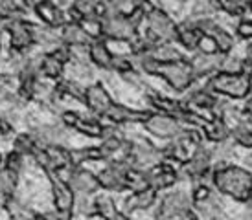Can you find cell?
<instances>
[{"instance_id":"6da1fadb","label":"cell","mask_w":252,"mask_h":220,"mask_svg":"<svg viewBox=\"0 0 252 220\" xmlns=\"http://www.w3.org/2000/svg\"><path fill=\"white\" fill-rule=\"evenodd\" d=\"M212 187L219 194H224L241 204H249L252 200V172L241 165L228 162L214 164Z\"/></svg>"},{"instance_id":"7a4b0ae2","label":"cell","mask_w":252,"mask_h":220,"mask_svg":"<svg viewBox=\"0 0 252 220\" xmlns=\"http://www.w3.org/2000/svg\"><path fill=\"white\" fill-rule=\"evenodd\" d=\"M204 86L219 97H226L232 101H243L252 92V74L249 70L239 74L217 72L204 81Z\"/></svg>"},{"instance_id":"3957f363","label":"cell","mask_w":252,"mask_h":220,"mask_svg":"<svg viewBox=\"0 0 252 220\" xmlns=\"http://www.w3.org/2000/svg\"><path fill=\"white\" fill-rule=\"evenodd\" d=\"M155 220H201L193 211L189 191H169L157 207Z\"/></svg>"},{"instance_id":"277c9868","label":"cell","mask_w":252,"mask_h":220,"mask_svg":"<svg viewBox=\"0 0 252 220\" xmlns=\"http://www.w3.org/2000/svg\"><path fill=\"white\" fill-rule=\"evenodd\" d=\"M99 22H101V39H105L107 42L116 41L131 44L140 33L133 26V22L129 21V17L114 11L109 4H107L105 13L99 17Z\"/></svg>"},{"instance_id":"5b68a950","label":"cell","mask_w":252,"mask_h":220,"mask_svg":"<svg viewBox=\"0 0 252 220\" xmlns=\"http://www.w3.org/2000/svg\"><path fill=\"white\" fill-rule=\"evenodd\" d=\"M177 24L173 17L162 9L160 6H153L146 11L144 26L146 28V37L153 42H175L177 39Z\"/></svg>"},{"instance_id":"8992f818","label":"cell","mask_w":252,"mask_h":220,"mask_svg":"<svg viewBox=\"0 0 252 220\" xmlns=\"http://www.w3.org/2000/svg\"><path fill=\"white\" fill-rule=\"evenodd\" d=\"M214 152L212 147L204 141L203 145H199L195 152L189 156L182 165H179L181 176L191 180V182H203V184H212V169H214Z\"/></svg>"},{"instance_id":"52a82bcc","label":"cell","mask_w":252,"mask_h":220,"mask_svg":"<svg viewBox=\"0 0 252 220\" xmlns=\"http://www.w3.org/2000/svg\"><path fill=\"white\" fill-rule=\"evenodd\" d=\"M127 139H129V165L131 167L149 171L164 162V149L157 147L149 139L142 136H127Z\"/></svg>"},{"instance_id":"ba28073f","label":"cell","mask_w":252,"mask_h":220,"mask_svg":"<svg viewBox=\"0 0 252 220\" xmlns=\"http://www.w3.org/2000/svg\"><path fill=\"white\" fill-rule=\"evenodd\" d=\"M157 77H162L169 88L173 90V92H177V94H186L193 86V82L197 81L186 55L173 62L160 64Z\"/></svg>"},{"instance_id":"9c48e42d","label":"cell","mask_w":252,"mask_h":220,"mask_svg":"<svg viewBox=\"0 0 252 220\" xmlns=\"http://www.w3.org/2000/svg\"><path fill=\"white\" fill-rule=\"evenodd\" d=\"M48 176L50 189H52V202H54V219L56 220H72L74 217V204L76 194L68 186V182L63 180L56 172H44Z\"/></svg>"},{"instance_id":"30bf717a","label":"cell","mask_w":252,"mask_h":220,"mask_svg":"<svg viewBox=\"0 0 252 220\" xmlns=\"http://www.w3.org/2000/svg\"><path fill=\"white\" fill-rule=\"evenodd\" d=\"M6 33L9 37L11 54H30L35 50V22L26 17H15L6 22Z\"/></svg>"},{"instance_id":"8fae6325","label":"cell","mask_w":252,"mask_h":220,"mask_svg":"<svg viewBox=\"0 0 252 220\" xmlns=\"http://www.w3.org/2000/svg\"><path fill=\"white\" fill-rule=\"evenodd\" d=\"M59 123L66 127L68 131H76L87 138H98L101 139L105 125L101 119L92 114H81L77 110H61L59 112Z\"/></svg>"},{"instance_id":"7c38bea8","label":"cell","mask_w":252,"mask_h":220,"mask_svg":"<svg viewBox=\"0 0 252 220\" xmlns=\"http://www.w3.org/2000/svg\"><path fill=\"white\" fill-rule=\"evenodd\" d=\"M142 127L151 136L160 138V139H168V141L175 139L177 136H181L184 129H186L175 116L162 114V112H151V110H149V116L144 119Z\"/></svg>"},{"instance_id":"4fadbf2b","label":"cell","mask_w":252,"mask_h":220,"mask_svg":"<svg viewBox=\"0 0 252 220\" xmlns=\"http://www.w3.org/2000/svg\"><path fill=\"white\" fill-rule=\"evenodd\" d=\"M182 107L189 112H195V114H216L217 105H219V96H216L214 92L201 86V88H189L184 97L181 99Z\"/></svg>"},{"instance_id":"5bb4252c","label":"cell","mask_w":252,"mask_h":220,"mask_svg":"<svg viewBox=\"0 0 252 220\" xmlns=\"http://www.w3.org/2000/svg\"><path fill=\"white\" fill-rule=\"evenodd\" d=\"M112 96L109 94V90L105 88V84L101 81L91 82L85 86V96H83V105L87 107V110L91 112L92 116L96 117H105L107 110L111 109Z\"/></svg>"},{"instance_id":"9a60e30c","label":"cell","mask_w":252,"mask_h":220,"mask_svg":"<svg viewBox=\"0 0 252 220\" xmlns=\"http://www.w3.org/2000/svg\"><path fill=\"white\" fill-rule=\"evenodd\" d=\"M66 182L72 187V191H74L76 196H96V192L101 191L96 172L89 171L83 165L72 167Z\"/></svg>"},{"instance_id":"2e32d148","label":"cell","mask_w":252,"mask_h":220,"mask_svg":"<svg viewBox=\"0 0 252 220\" xmlns=\"http://www.w3.org/2000/svg\"><path fill=\"white\" fill-rule=\"evenodd\" d=\"M127 164H107L101 171L96 174L99 182V189L111 192H124L127 191Z\"/></svg>"},{"instance_id":"e0dca14e","label":"cell","mask_w":252,"mask_h":220,"mask_svg":"<svg viewBox=\"0 0 252 220\" xmlns=\"http://www.w3.org/2000/svg\"><path fill=\"white\" fill-rule=\"evenodd\" d=\"M147 178H149V187H153L155 191H164L171 189L181 180V171L177 164L164 160L162 164L147 171Z\"/></svg>"},{"instance_id":"ac0fdd59","label":"cell","mask_w":252,"mask_h":220,"mask_svg":"<svg viewBox=\"0 0 252 220\" xmlns=\"http://www.w3.org/2000/svg\"><path fill=\"white\" fill-rule=\"evenodd\" d=\"M32 11L37 15V19L42 26L54 28V29H61L68 22L66 11L61 9V6L56 0H35Z\"/></svg>"},{"instance_id":"d6986e66","label":"cell","mask_w":252,"mask_h":220,"mask_svg":"<svg viewBox=\"0 0 252 220\" xmlns=\"http://www.w3.org/2000/svg\"><path fill=\"white\" fill-rule=\"evenodd\" d=\"M149 116V110L131 109L124 103H112L111 109L107 110L105 119L111 125L116 127H126V125H136L144 123V119Z\"/></svg>"},{"instance_id":"ffe728a7","label":"cell","mask_w":252,"mask_h":220,"mask_svg":"<svg viewBox=\"0 0 252 220\" xmlns=\"http://www.w3.org/2000/svg\"><path fill=\"white\" fill-rule=\"evenodd\" d=\"M221 57L223 55L219 54H204V52H193L191 57H188L189 61V66L193 70V76L195 79H208L212 77L214 74L219 72L221 68Z\"/></svg>"},{"instance_id":"44dd1931","label":"cell","mask_w":252,"mask_h":220,"mask_svg":"<svg viewBox=\"0 0 252 220\" xmlns=\"http://www.w3.org/2000/svg\"><path fill=\"white\" fill-rule=\"evenodd\" d=\"M109 0H72L70 7L66 9V17L72 22H79L91 17H101L105 13Z\"/></svg>"},{"instance_id":"7402d4cb","label":"cell","mask_w":252,"mask_h":220,"mask_svg":"<svg viewBox=\"0 0 252 220\" xmlns=\"http://www.w3.org/2000/svg\"><path fill=\"white\" fill-rule=\"evenodd\" d=\"M32 134L35 136L37 143L41 147H52V145H66L68 141V129L61 123H46L37 125L32 129Z\"/></svg>"},{"instance_id":"603a6c76","label":"cell","mask_w":252,"mask_h":220,"mask_svg":"<svg viewBox=\"0 0 252 220\" xmlns=\"http://www.w3.org/2000/svg\"><path fill=\"white\" fill-rule=\"evenodd\" d=\"M201 41H203V31L195 26V22H191L189 19H184L182 22L177 24L175 44L181 46L184 52H189V54L197 52Z\"/></svg>"},{"instance_id":"cb8c5ba5","label":"cell","mask_w":252,"mask_h":220,"mask_svg":"<svg viewBox=\"0 0 252 220\" xmlns=\"http://www.w3.org/2000/svg\"><path fill=\"white\" fill-rule=\"evenodd\" d=\"M201 132H203L204 136V141L212 145L223 143L226 139H230V125L226 123L221 116H217V114H212V116L204 119Z\"/></svg>"},{"instance_id":"d4e9b609","label":"cell","mask_w":252,"mask_h":220,"mask_svg":"<svg viewBox=\"0 0 252 220\" xmlns=\"http://www.w3.org/2000/svg\"><path fill=\"white\" fill-rule=\"evenodd\" d=\"M87 54H89V61H91L94 68L101 70V72H111L114 54L111 52L105 39H94V41H91V44L87 46Z\"/></svg>"},{"instance_id":"484cf974","label":"cell","mask_w":252,"mask_h":220,"mask_svg":"<svg viewBox=\"0 0 252 220\" xmlns=\"http://www.w3.org/2000/svg\"><path fill=\"white\" fill-rule=\"evenodd\" d=\"M19 182H21V172L11 171L6 165H0V209L2 211L17 196Z\"/></svg>"},{"instance_id":"4316f807","label":"cell","mask_w":252,"mask_h":220,"mask_svg":"<svg viewBox=\"0 0 252 220\" xmlns=\"http://www.w3.org/2000/svg\"><path fill=\"white\" fill-rule=\"evenodd\" d=\"M59 35H61V42L70 50L87 48L92 41L91 37L87 35V31L83 29V26L79 22H72V21H68L59 29Z\"/></svg>"},{"instance_id":"83f0119b","label":"cell","mask_w":252,"mask_h":220,"mask_svg":"<svg viewBox=\"0 0 252 220\" xmlns=\"http://www.w3.org/2000/svg\"><path fill=\"white\" fill-rule=\"evenodd\" d=\"M147 103H149V109L151 112H162V114H169V116H175L179 117L184 107H182L181 99L177 101V99H169V97L162 96L158 94L157 90H147Z\"/></svg>"},{"instance_id":"f1b7e54d","label":"cell","mask_w":252,"mask_h":220,"mask_svg":"<svg viewBox=\"0 0 252 220\" xmlns=\"http://www.w3.org/2000/svg\"><path fill=\"white\" fill-rule=\"evenodd\" d=\"M158 200V191H155L153 187H147L144 191L131 192V196L126 200V211L124 213H134V211H147L149 207H153Z\"/></svg>"},{"instance_id":"f546056e","label":"cell","mask_w":252,"mask_h":220,"mask_svg":"<svg viewBox=\"0 0 252 220\" xmlns=\"http://www.w3.org/2000/svg\"><path fill=\"white\" fill-rule=\"evenodd\" d=\"M147 54L151 55L158 64L173 62V61H177V59L184 57V54L179 50V46H177L175 42H153Z\"/></svg>"},{"instance_id":"4dcf8cb0","label":"cell","mask_w":252,"mask_h":220,"mask_svg":"<svg viewBox=\"0 0 252 220\" xmlns=\"http://www.w3.org/2000/svg\"><path fill=\"white\" fill-rule=\"evenodd\" d=\"M223 204L219 202V198L216 196V191L214 194H210L208 198L201 200V202H195L193 204V211L197 213V217L201 220H219L221 213H223Z\"/></svg>"},{"instance_id":"1f68e13d","label":"cell","mask_w":252,"mask_h":220,"mask_svg":"<svg viewBox=\"0 0 252 220\" xmlns=\"http://www.w3.org/2000/svg\"><path fill=\"white\" fill-rule=\"evenodd\" d=\"M35 0H0V17L4 19H15V17H24V15L33 9Z\"/></svg>"},{"instance_id":"d6a6232c","label":"cell","mask_w":252,"mask_h":220,"mask_svg":"<svg viewBox=\"0 0 252 220\" xmlns=\"http://www.w3.org/2000/svg\"><path fill=\"white\" fill-rule=\"evenodd\" d=\"M41 145L37 143L35 136L32 134V131L28 132H19L15 134L13 138V151H17L19 154H22L24 158H32L35 151L39 149Z\"/></svg>"},{"instance_id":"836d02e7","label":"cell","mask_w":252,"mask_h":220,"mask_svg":"<svg viewBox=\"0 0 252 220\" xmlns=\"http://www.w3.org/2000/svg\"><path fill=\"white\" fill-rule=\"evenodd\" d=\"M230 139L234 145L245 147L252 151V121L251 119H243L241 123L234 125L230 129Z\"/></svg>"},{"instance_id":"e575fe53","label":"cell","mask_w":252,"mask_h":220,"mask_svg":"<svg viewBox=\"0 0 252 220\" xmlns=\"http://www.w3.org/2000/svg\"><path fill=\"white\" fill-rule=\"evenodd\" d=\"M219 13L234 19H245L249 15V0H216Z\"/></svg>"},{"instance_id":"d590c367","label":"cell","mask_w":252,"mask_h":220,"mask_svg":"<svg viewBox=\"0 0 252 220\" xmlns=\"http://www.w3.org/2000/svg\"><path fill=\"white\" fill-rule=\"evenodd\" d=\"M94 207H96V217L101 220H118L122 213L111 196H94Z\"/></svg>"},{"instance_id":"8d00e7d4","label":"cell","mask_w":252,"mask_h":220,"mask_svg":"<svg viewBox=\"0 0 252 220\" xmlns=\"http://www.w3.org/2000/svg\"><path fill=\"white\" fill-rule=\"evenodd\" d=\"M4 213L7 215V219L9 220H32V217H33L35 211H33L30 206H26L22 200H19L17 196H15V198L6 206Z\"/></svg>"},{"instance_id":"74e56055","label":"cell","mask_w":252,"mask_h":220,"mask_svg":"<svg viewBox=\"0 0 252 220\" xmlns=\"http://www.w3.org/2000/svg\"><path fill=\"white\" fill-rule=\"evenodd\" d=\"M147 187H149L147 171H142V169H136V167L129 165V169H127V191L138 192L147 189Z\"/></svg>"},{"instance_id":"f35d334b","label":"cell","mask_w":252,"mask_h":220,"mask_svg":"<svg viewBox=\"0 0 252 220\" xmlns=\"http://www.w3.org/2000/svg\"><path fill=\"white\" fill-rule=\"evenodd\" d=\"M245 59H241L238 55H234V52L228 55L221 57V68L219 72H226V74H239L245 72Z\"/></svg>"},{"instance_id":"ab89813d","label":"cell","mask_w":252,"mask_h":220,"mask_svg":"<svg viewBox=\"0 0 252 220\" xmlns=\"http://www.w3.org/2000/svg\"><path fill=\"white\" fill-rule=\"evenodd\" d=\"M74 213L81 217H96V207H94V196H76L74 204Z\"/></svg>"},{"instance_id":"60d3db41","label":"cell","mask_w":252,"mask_h":220,"mask_svg":"<svg viewBox=\"0 0 252 220\" xmlns=\"http://www.w3.org/2000/svg\"><path fill=\"white\" fill-rule=\"evenodd\" d=\"M133 68V61H131V55H114L112 57V64H111V72L112 74H127Z\"/></svg>"},{"instance_id":"b9f144b4","label":"cell","mask_w":252,"mask_h":220,"mask_svg":"<svg viewBox=\"0 0 252 220\" xmlns=\"http://www.w3.org/2000/svg\"><path fill=\"white\" fill-rule=\"evenodd\" d=\"M24 156L22 154H19L17 151H11L7 152L6 156H4V162H2V165H6L7 169H11V171H17V172H22V169H24Z\"/></svg>"},{"instance_id":"7bdbcfd3","label":"cell","mask_w":252,"mask_h":220,"mask_svg":"<svg viewBox=\"0 0 252 220\" xmlns=\"http://www.w3.org/2000/svg\"><path fill=\"white\" fill-rule=\"evenodd\" d=\"M236 35L241 41L252 42V19H249V17L239 19L238 26H236Z\"/></svg>"},{"instance_id":"ee69618b","label":"cell","mask_w":252,"mask_h":220,"mask_svg":"<svg viewBox=\"0 0 252 220\" xmlns=\"http://www.w3.org/2000/svg\"><path fill=\"white\" fill-rule=\"evenodd\" d=\"M122 79L127 82V84H131V86H142V79H144V76L142 74H138L136 70H131V72H127V74H122Z\"/></svg>"},{"instance_id":"f6af8a7d","label":"cell","mask_w":252,"mask_h":220,"mask_svg":"<svg viewBox=\"0 0 252 220\" xmlns=\"http://www.w3.org/2000/svg\"><path fill=\"white\" fill-rule=\"evenodd\" d=\"M13 132H15L13 123H11L7 117H0V134H2V136H9V134H13Z\"/></svg>"},{"instance_id":"bcb514c9","label":"cell","mask_w":252,"mask_h":220,"mask_svg":"<svg viewBox=\"0 0 252 220\" xmlns=\"http://www.w3.org/2000/svg\"><path fill=\"white\" fill-rule=\"evenodd\" d=\"M243 101H245V103H243L241 112H243V116H245L247 119H251L252 121V92L245 97V99H243Z\"/></svg>"},{"instance_id":"7dc6e473","label":"cell","mask_w":252,"mask_h":220,"mask_svg":"<svg viewBox=\"0 0 252 220\" xmlns=\"http://www.w3.org/2000/svg\"><path fill=\"white\" fill-rule=\"evenodd\" d=\"M245 68L252 74V42H249L245 48Z\"/></svg>"},{"instance_id":"c3c4849f","label":"cell","mask_w":252,"mask_h":220,"mask_svg":"<svg viewBox=\"0 0 252 220\" xmlns=\"http://www.w3.org/2000/svg\"><path fill=\"white\" fill-rule=\"evenodd\" d=\"M6 22H7V19L0 17V50H2V37L6 33Z\"/></svg>"},{"instance_id":"681fc988","label":"cell","mask_w":252,"mask_h":220,"mask_svg":"<svg viewBox=\"0 0 252 220\" xmlns=\"http://www.w3.org/2000/svg\"><path fill=\"white\" fill-rule=\"evenodd\" d=\"M247 165H249V167L252 169V152L249 154V156H247Z\"/></svg>"},{"instance_id":"f907efd6","label":"cell","mask_w":252,"mask_h":220,"mask_svg":"<svg viewBox=\"0 0 252 220\" xmlns=\"http://www.w3.org/2000/svg\"><path fill=\"white\" fill-rule=\"evenodd\" d=\"M249 13L252 15V0H249Z\"/></svg>"},{"instance_id":"816d5d0a","label":"cell","mask_w":252,"mask_h":220,"mask_svg":"<svg viewBox=\"0 0 252 220\" xmlns=\"http://www.w3.org/2000/svg\"><path fill=\"white\" fill-rule=\"evenodd\" d=\"M2 162H4V156H2V152H0V165H2Z\"/></svg>"},{"instance_id":"f5cc1de1","label":"cell","mask_w":252,"mask_h":220,"mask_svg":"<svg viewBox=\"0 0 252 220\" xmlns=\"http://www.w3.org/2000/svg\"><path fill=\"white\" fill-rule=\"evenodd\" d=\"M50 220H56V219H54V215H52V213H50Z\"/></svg>"}]
</instances>
